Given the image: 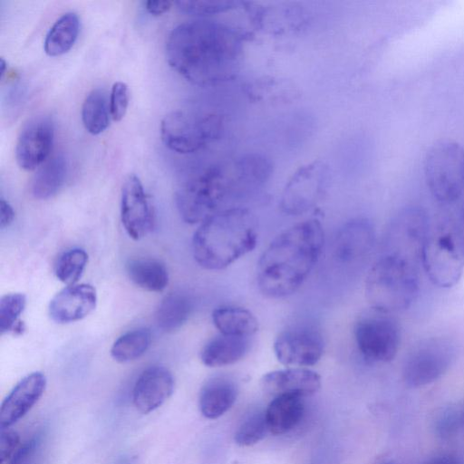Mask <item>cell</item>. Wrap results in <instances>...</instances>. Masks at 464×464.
Masks as SVG:
<instances>
[{
    "label": "cell",
    "instance_id": "1",
    "mask_svg": "<svg viewBox=\"0 0 464 464\" xmlns=\"http://www.w3.org/2000/svg\"><path fill=\"white\" fill-rule=\"evenodd\" d=\"M245 34L218 20L198 18L175 26L166 42L169 64L191 83L206 86L227 82L243 60Z\"/></svg>",
    "mask_w": 464,
    "mask_h": 464
},
{
    "label": "cell",
    "instance_id": "2",
    "mask_svg": "<svg viewBox=\"0 0 464 464\" xmlns=\"http://www.w3.org/2000/svg\"><path fill=\"white\" fill-rule=\"evenodd\" d=\"M324 241L317 219H307L278 234L260 256L256 281L269 298H283L296 292L317 263Z\"/></svg>",
    "mask_w": 464,
    "mask_h": 464
},
{
    "label": "cell",
    "instance_id": "3",
    "mask_svg": "<svg viewBox=\"0 0 464 464\" xmlns=\"http://www.w3.org/2000/svg\"><path fill=\"white\" fill-rule=\"evenodd\" d=\"M252 193L249 175L236 159L209 166L185 180L177 189L175 201L182 219L200 224L222 210L225 205Z\"/></svg>",
    "mask_w": 464,
    "mask_h": 464
},
{
    "label": "cell",
    "instance_id": "4",
    "mask_svg": "<svg viewBox=\"0 0 464 464\" xmlns=\"http://www.w3.org/2000/svg\"><path fill=\"white\" fill-rule=\"evenodd\" d=\"M256 222L251 212L232 207L201 222L192 238L196 262L208 270H222L256 246Z\"/></svg>",
    "mask_w": 464,
    "mask_h": 464
},
{
    "label": "cell",
    "instance_id": "5",
    "mask_svg": "<svg viewBox=\"0 0 464 464\" xmlns=\"http://www.w3.org/2000/svg\"><path fill=\"white\" fill-rule=\"evenodd\" d=\"M419 293L417 266L386 254L370 268L365 279V296L371 307L390 314L408 309Z\"/></svg>",
    "mask_w": 464,
    "mask_h": 464
},
{
    "label": "cell",
    "instance_id": "6",
    "mask_svg": "<svg viewBox=\"0 0 464 464\" xmlns=\"http://www.w3.org/2000/svg\"><path fill=\"white\" fill-rule=\"evenodd\" d=\"M420 263L433 285L450 288L458 284L464 269L460 227L447 218L434 224L430 222Z\"/></svg>",
    "mask_w": 464,
    "mask_h": 464
},
{
    "label": "cell",
    "instance_id": "7",
    "mask_svg": "<svg viewBox=\"0 0 464 464\" xmlns=\"http://www.w3.org/2000/svg\"><path fill=\"white\" fill-rule=\"evenodd\" d=\"M224 118L217 112L171 111L160 122V137L170 150L188 154L218 140L224 131Z\"/></svg>",
    "mask_w": 464,
    "mask_h": 464
},
{
    "label": "cell",
    "instance_id": "8",
    "mask_svg": "<svg viewBox=\"0 0 464 464\" xmlns=\"http://www.w3.org/2000/svg\"><path fill=\"white\" fill-rule=\"evenodd\" d=\"M427 187L436 200L450 204L464 191V147L441 140L427 150L423 162Z\"/></svg>",
    "mask_w": 464,
    "mask_h": 464
},
{
    "label": "cell",
    "instance_id": "9",
    "mask_svg": "<svg viewBox=\"0 0 464 464\" xmlns=\"http://www.w3.org/2000/svg\"><path fill=\"white\" fill-rule=\"evenodd\" d=\"M353 334L359 352L369 362H391L400 348L399 325L388 314L373 310L361 316L355 323Z\"/></svg>",
    "mask_w": 464,
    "mask_h": 464
},
{
    "label": "cell",
    "instance_id": "10",
    "mask_svg": "<svg viewBox=\"0 0 464 464\" xmlns=\"http://www.w3.org/2000/svg\"><path fill=\"white\" fill-rule=\"evenodd\" d=\"M455 357L453 343L445 338H430L416 345L404 360L402 378L407 386L418 388L440 378Z\"/></svg>",
    "mask_w": 464,
    "mask_h": 464
},
{
    "label": "cell",
    "instance_id": "11",
    "mask_svg": "<svg viewBox=\"0 0 464 464\" xmlns=\"http://www.w3.org/2000/svg\"><path fill=\"white\" fill-rule=\"evenodd\" d=\"M329 174L328 166L320 160L301 166L283 189L281 210L286 215L298 216L312 208L324 192Z\"/></svg>",
    "mask_w": 464,
    "mask_h": 464
},
{
    "label": "cell",
    "instance_id": "12",
    "mask_svg": "<svg viewBox=\"0 0 464 464\" xmlns=\"http://www.w3.org/2000/svg\"><path fill=\"white\" fill-rule=\"evenodd\" d=\"M324 348V338L320 331L305 324L288 327L274 342L277 360L286 366L314 365L321 359Z\"/></svg>",
    "mask_w": 464,
    "mask_h": 464
},
{
    "label": "cell",
    "instance_id": "13",
    "mask_svg": "<svg viewBox=\"0 0 464 464\" xmlns=\"http://www.w3.org/2000/svg\"><path fill=\"white\" fill-rule=\"evenodd\" d=\"M430 221L424 209L416 206L402 208L395 217L392 231V254L417 266L420 262L422 247Z\"/></svg>",
    "mask_w": 464,
    "mask_h": 464
},
{
    "label": "cell",
    "instance_id": "14",
    "mask_svg": "<svg viewBox=\"0 0 464 464\" xmlns=\"http://www.w3.org/2000/svg\"><path fill=\"white\" fill-rule=\"evenodd\" d=\"M54 137V125L46 114L30 118L22 127L15 144V159L24 170H34L48 160Z\"/></svg>",
    "mask_w": 464,
    "mask_h": 464
},
{
    "label": "cell",
    "instance_id": "15",
    "mask_svg": "<svg viewBox=\"0 0 464 464\" xmlns=\"http://www.w3.org/2000/svg\"><path fill=\"white\" fill-rule=\"evenodd\" d=\"M121 219L128 236L140 240L154 225V212L140 179L130 174L124 180L121 197Z\"/></svg>",
    "mask_w": 464,
    "mask_h": 464
},
{
    "label": "cell",
    "instance_id": "16",
    "mask_svg": "<svg viewBox=\"0 0 464 464\" xmlns=\"http://www.w3.org/2000/svg\"><path fill=\"white\" fill-rule=\"evenodd\" d=\"M97 293L89 284L68 285L58 292L50 301V317L58 324L80 321L96 307Z\"/></svg>",
    "mask_w": 464,
    "mask_h": 464
},
{
    "label": "cell",
    "instance_id": "17",
    "mask_svg": "<svg viewBox=\"0 0 464 464\" xmlns=\"http://www.w3.org/2000/svg\"><path fill=\"white\" fill-rule=\"evenodd\" d=\"M375 232L366 218H355L345 223L334 242V257L341 263L353 264L364 259L374 246Z\"/></svg>",
    "mask_w": 464,
    "mask_h": 464
},
{
    "label": "cell",
    "instance_id": "18",
    "mask_svg": "<svg viewBox=\"0 0 464 464\" xmlns=\"http://www.w3.org/2000/svg\"><path fill=\"white\" fill-rule=\"evenodd\" d=\"M46 387V378L40 372L24 377L1 405L0 427L8 429L23 418L39 401Z\"/></svg>",
    "mask_w": 464,
    "mask_h": 464
},
{
    "label": "cell",
    "instance_id": "19",
    "mask_svg": "<svg viewBox=\"0 0 464 464\" xmlns=\"http://www.w3.org/2000/svg\"><path fill=\"white\" fill-rule=\"evenodd\" d=\"M173 389L171 372L162 366H151L136 381L132 393L134 406L142 413L151 412L169 398Z\"/></svg>",
    "mask_w": 464,
    "mask_h": 464
},
{
    "label": "cell",
    "instance_id": "20",
    "mask_svg": "<svg viewBox=\"0 0 464 464\" xmlns=\"http://www.w3.org/2000/svg\"><path fill=\"white\" fill-rule=\"evenodd\" d=\"M260 384L264 392L275 397H304L320 389L321 377L312 370L295 367L267 372L262 377Z\"/></svg>",
    "mask_w": 464,
    "mask_h": 464
},
{
    "label": "cell",
    "instance_id": "21",
    "mask_svg": "<svg viewBox=\"0 0 464 464\" xmlns=\"http://www.w3.org/2000/svg\"><path fill=\"white\" fill-rule=\"evenodd\" d=\"M249 346V337L220 334L204 345L200 352V360L208 367L230 365L240 361Z\"/></svg>",
    "mask_w": 464,
    "mask_h": 464
},
{
    "label": "cell",
    "instance_id": "22",
    "mask_svg": "<svg viewBox=\"0 0 464 464\" xmlns=\"http://www.w3.org/2000/svg\"><path fill=\"white\" fill-rule=\"evenodd\" d=\"M237 389L227 377H215L203 386L199 395V409L208 419H218L226 413L237 400Z\"/></svg>",
    "mask_w": 464,
    "mask_h": 464
},
{
    "label": "cell",
    "instance_id": "23",
    "mask_svg": "<svg viewBox=\"0 0 464 464\" xmlns=\"http://www.w3.org/2000/svg\"><path fill=\"white\" fill-rule=\"evenodd\" d=\"M303 397L282 395L275 397L265 411L268 430L275 435L293 430L304 414Z\"/></svg>",
    "mask_w": 464,
    "mask_h": 464
},
{
    "label": "cell",
    "instance_id": "24",
    "mask_svg": "<svg viewBox=\"0 0 464 464\" xmlns=\"http://www.w3.org/2000/svg\"><path fill=\"white\" fill-rule=\"evenodd\" d=\"M67 174L65 158L57 154L44 162L34 174L31 191L38 199H48L58 193L64 184Z\"/></svg>",
    "mask_w": 464,
    "mask_h": 464
},
{
    "label": "cell",
    "instance_id": "25",
    "mask_svg": "<svg viewBox=\"0 0 464 464\" xmlns=\"http://www.w3.org/2000/svg\"><path fill=\"white\" fill-rule=\"evenodd\" d=\"M215 327L222 334L250 337L258 330L256 316L247 309L237 306H220L212 313Z\"/></svg>",
    "mask_w": 464,
    "mask_h": 464
},
{
    "label": "cell",
    "instance_id": "26",
    "mask_svg": "<svg viewBox=\"0 0 464 464\" xmlns=\"http://www.w3.org/2000/svg\"><path fill=\"white\" fill-rule=\"evenodd\" d=\"M80 30V20L76 13L62 14L50 27L44 42V50L49 56H59L67 53L74 44Z\"/></svg>",
    "mask_w": 464,
    "mask_h": 464
},
{
    "label": "cell",
    "instance_id": "27",
    "mask_svg": "<svg viewBox=\"0 0 464 464\" xmlns=\"http://www.w3.org/2000/svg\"><path fill=\"white\" fill-rule=\"evenodd\" d=\"M126 270L131 282L149 292H162L169 284V273L166 266L156 259L130 260Z\"/></svg>",
    "mask_w": 464,
    "mask_h": 464
},
{
    "label": "cell",
    "instance_id": "28",
    "mask_svg": "<svg viewBox=\"0 0 464 464\" xmlns=\"http://www.w3.org/2000/svg\"><path fill=\"white\" fill-rule=\"evenodd\" d=\"M191 311L192 303L188 296L178 292L169 294L157 309V325L164 332H174L188 321Z\"/></svg>",
    "mask_w": 464,
    "mask_h": 464
},
{
    "label": "cell",
    "instance_id": "29",
    "mask_svg": "<svg viewBox=\"0 0 464 464\" xmlns=\"http://www.w3.org/2000/svg\"><path fill=\"white\" fill-rule=\"evenodd\" d=\"M110 99L103 89L92 90L82 106V121L88 132L93 135L103 132L110 124Z\"/></svg>",
    "mask_w": 464,
    "mask_h": 464
},
{
    "label": "cell",
    "instance_id": "30",
    "mask_svg": "<svg viewBox=\"0 0 464 464\" xmlns=\"http://www.w3.org/2000/svg\"><path fill=\"white\" fill-rule=\"evenodd\" d=\"M151 343V334L146 328H138L121 335L112 344L111 357L119 362H128L140 358Z\"/></svg>",
    "mask_w": 464,
    "mask_h": 464
},
{
    "label": "cell",
    "instance_id": "31",
    "mask_svg": "<svg viewBox=\"0 0 464 464\" xmlns=\"http://www.w3.org/2000/svg\"><path fill=\"white\" fill-rule=\"evenodd\" d=\"M26 305V296L22 293H10L3 295L0 300V332L21 334L24 324L18 320Z\"/></svg>",
    "mask_w": 464,
    "mask_h": 464
},
{
    "label": "cell",
    "instance_id": "32",
    "mask_svg": "<svg viewBox=\"0 0 464 464\" xmlns=\"http://www.w3.org/2000/svg\"><path fill=\"white\" fill-rule=\"evenodd\" d=\"M87 262L88 255L83 249H69L59 257L55 266V276L67 285H75L82 276Z\"/></svg>",
    "mask_w": 464,
    "mask_h": 464
},
{
    "label": "cell",
    "instance_id": "33",
    "mask_svg": "<svg viewBox=\"0 0 464 464\" xmlns=\"http://www.w3.org/2000/svg\"><path fill=\"white\" fill-rule=\"evenodd\" d=\"M267 431L269 430L265 412L256 411L240 423L235 433V441L239 446H251L262 440Z\"/></svg>",
    "mask_w": 464,
    "mask_h": 464
},
{
    "label": "cell",
    "instance_id": "34",
    "mask_svg": "<svg viewBox=\"0 0 464 464\" xmlns=\"http://www.w3.org/2000/svg\"><path fill=\"white\" fill-rule=\"evenodd\" d=\"M178 9L188 14L206 16L237 9L242 2L223 0H179L175 2Z\"/></svg>",
    "mask_w": 464,
    "mask_h": 464
},
{
    "label": "cell",
    "instance_id": "35",
    "mask_svg": "<svg viewBox=\"0 0 464 464\" xmlns=\"http://www.w3.org/2000/svg\"><path fill=\"white\" fill-rule=\"evenodd\" d=\"M292 87L285 81L271 78L256 81L247 89L248 94L258 101H276L284 99L285 94H292Z\"/></svg>",
    "mask_w": 464,
    "mask_h": 464
},
{
    "label": "cell",
    "instance_id": "36",
    "mask_svg": "<svg viewBox=\"0 0 464 464\" xmlns=\"http://www.w3.org/2000/svg\"><path fill=\"white\" fill-rule=\"evenodd\" d=\"M109 99L111 119L119 121L124 117L129 104V89L127 84L123 82H114Z\"/></svg>",
    "mask_w": 464,
    "mask_h": 464
},
{
    "label": "cell",
    "instance_id": "37",
    "mask_svg": "<svg viewBox=\"0 0 464 464\" xmlns=\"http://www.w3.org/2000/svg\"><path fill=\"white\" fill-rule=\"evenodd\" d=\"M20 437L17 432L12 430H2L0 438V461L1 464L8 462L15 450L18 449Z\"/></svg>",
    "mask_w": 464,
    "mask_h": 464
},
{
    "label": "cell",
    "instance_id": "38",
    "mask_svg": "<svg viewBox=\"0 0 464 464\" xmlns=\"http://www.w3.org/2000/svg\"><path fill=\"white\" fill-rule=\"evenodd\" d=\"M41 443V437L34 436L23 443L15 450L7 464H27L34 455Z\"/></svg>",
    "mask_w": 464,
    "mask_h": 464
},
{
    "label": "cell",
    "instance_id": "39",
    "mask_svg": "<svg viewBox=\"0 0 464 464\" xmlns=\"http://www.w3.org/2000/svg\"><path fill=\"white\" fill-rule=\"evenodd\" d=\"M172 2L170 1H144L143 5L146 11L154 16L161 15L166 13L172 5Z\"/></svg>",
    "mask_w": 464,
    "mask_h": 464
},
{
    "label": "cell",
    "instance_id": "40",
    "mask_svg": "<svg viewBox=\"0 0 464 464\" xmlns=\"http://www.w3.org/2000/svg\"><path fill=\"white\" fill-rule=\"evenodd\" d=\"M14 218V211L12 206L5 198L0 199V227H9Z\"/></svg>",
    "mask_w": 464,
    "mask_h": 464
},
{
    "label": "cell",
    "instance_id": "41",
    "mask_svg": "<svg viewBox=\"0 0 464 464\" xmlns=\"http://www.w3.org/2000/svg\"><path fill=\"white\" fill-rule=\"evenodd\" d=\"M422 464H460L458 459L451 456H437L426 460Z\"/></svg>",
    "mask_w": 464,
    "mask_h": 464
},
{
    "label": "cell",
    "instance_id": "42",
    "mask_svg": "<svg viewBox=\"0 0 464 464\" xmlns=\"http://www.w3.org/2000/svg\"><path fill=\"white\" fill-rule=\"evenodd\" d=\"M6 62L5 61L4 58H1L0 60V78L3 79L4 78V75L5 73V70H6Z\"/></svg>",
    "mask_w": 464,
    "mask_h": 464
},
{
    "label": "cell",
    "instance_id": "43",
    "mask_svg": "<svg viewBox=\"0 0 464 464\" xmlns=\"http://www.w3.org/2000/svg\"><path fill=\"white\" fill-rule=\"evenodd\" d=\"M459 227H460L461 236H462V239H463V243H464V205H463V209H462L461 225H459Z\"/></svg>",
    "mask_w": 464,
    "mask_h": 464
},
{
    "label": "cell",
    "instance_id": "44",
    "mask_svg": "<svg viewBox=\"0 0 464 464\" xmlns=\"http://www.w3.org/2000/svg\"><path fill=\"white\" fill-rule=\"evenodd\" d=\"M390 464V463H389Z\"/></svg>",
    "mask_w": 464,
    "mask_h": 464
}]
</instances>
